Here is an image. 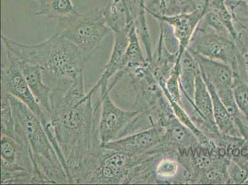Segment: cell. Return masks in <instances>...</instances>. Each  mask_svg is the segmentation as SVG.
Returning a JSON list of instances; mask_svg holds the SVG:
<instances>
[{"label": "cell", "instance_id": "1", "mask_svg": "<svg viewBox=\"0 0 248 185\" xmlns=\"http://www.w3.org/2000/svg\"><path fill=\"white\" fill-rule=\"evenodd\" d=\"M2 42L4 50L18 60L39 65L51 91H66L76 79L83 76L86 62L82 53L60 33L38 44H21L4 35Z\"/></svg>", "mask_w": 248, "mask_h": 185}, {"label": "cell", "instance_id": "2", "mask_svg": "<svg viewBox=\"0 0 248 185\" xmlns=\"http://www.w3.org/2000/svg\"><path fill=\"white\" fill-rule=\"evenodd\" d=\"M92 89L74 107L51 115L52 126L59 147L66 162L70 184L93 150L101 146L97 124L100 108H94Z\"/></svg>", "mask_w": 248, "mask_h": 185}, {"label": "cell", "instance_id": "3", "mask_svg": "<svg viewBox=\"0 0 248 185\" xmlns=\"http://www.w3.org/2000/svg\"><path fill=\"white\" fill-rule=\"evenodd\" d=\"M8 96L14 119V139L28 148L45 184H70L66 169L39 119L21 101Z\"/></svg>", "mask_w": 248, "mask_h": 185}, {"label": "cell", "instance_id": "4", "mask_svg": "<svg viewBox=\"0 0 248 185\" xmlns=\"http://www.w3.org/2000/svg\"><path fill=\"white\" fill-rule=\"evenodd\" d=\"M112 31L104 18L102 8L78 13L67 21L59 23L56 32L73 43L89 62L101 44Z\"/></svg>", "mask_w": 248, "mask_h": 185}, {"label": "cell", "instance_id": "5", "mask_svg": "<svg viewBox=\"0 0 248 185\" xmlns=\"http://www.w3.org/2000/svg\"><path fill=\"white\" fill-rule=\"evenodd\" d=\"M100 99L97 132L101 147L109 142L152 127L147 117L140 111L126 110L117 106L110 98L109 92Z\"/></svg>", "mask_w": 248, "mask_h": 185}, {"label": "cell", "instance_id": "6", "mask_svg": "<svg viewBox=\"0 0 248 185\" xmlns=\"http://www.w3.org/2000/svg\"><path fill=\"white\" fill-rule=\"evenodd\" d=\"M1 184H45L28 148L8 135H1Z\"/></svg>", "mask_w": 248, "mask_h": 185}, {"label": "cell", "instance_id": "7", "mask_svg": "<svg viewBox=\"0 0 248 185\" xmlns=\"http://www.w3.org/2000/svg\"><path fill=\"white\" fill-rule=\"evenodd\" d=\"M187 50L192 55L231 65L234 74L238 75L240 54L235 42L229 35L217 32L202 21L194 33Z\"/></svg>", "mask_w": 248, "mask_h": 185}, {"label": "cell", "instance_id": "8", "mask_svg": "<svg viewBox=\"0 0 248 185\" xmlns=\"http://www.w3.org/2000/svg\"><path fill=\"white\" fill-rule=\"evenodd\" d=\"M5 53L1 65V92L15 96L23 103L39 119L46 134H53L50 114L38 103L29 89L20 69L19 61L7 51Z\"/></svg>", "mask_w": 248, "mask_h": 185}, {"label": "cell", "instance_id": "9", "mask_svg": "<svg viewBox=\"0 0 248 185\" xmlns=\"http://www.w3.org/2000/svg\"><path fill=\"white\" fill-rule=\"evenodd\" d=\"M192 55L199 65L202 78L213 86L231 116L234 119L236 117L241 116L234 100L233 92L234 72L231 65L204 56Z\"/></svg>", "mask_w": 248, "mask_h": 185}, {"label": "cell", "instance_id": "10", "mask_svg": "<svg viewBox=\"0 0 248 185\" xmlns=\"http://www.w3.org/2000/svg\"><path fill=\"white\" fill-rule=\"evenodd\" d=\"M164 128L161 141L152 151L166 156L175 157L182 151L195 147L200 144L198 138L177 117L173 118Z\"/></svg>", "mask_w": 248, "mask_h": 185}, {"label": "cell", "instance_id": "11", "mask_svg": "<svg viewBox=\"0 0 248 185\" xmlns=\"http://www.w3.org/2000/svg\"><path fill=\"white\" fill-rule=\"evenodd\" d=\"M164 128L155 125L109 142L105 147L122 151L131 157L149 154L161 141Z\"/></svg>", "mask_w": 248, "mask_h": 185}, {"label": "cell", "instance_id": "12", "mask_svg": "<svg viewBox=\"0 0 248 185\" xmlns=\"http://www.w3.org/2000/svg\"><path fill=\"white\" fill-rule=\"evenodd\" d=\"M207 3L204 8L188 14L155 17L157 21L165 22L172 29L179 44V60L188 48L194 33L206 13Z\"/></svg>", "mask_w": 248, "mask_h": 185}, {"label": "cell", "instance_id": "13", "mask_svg": "<svg viewBox=\"0 0 248 185\" xmlns=\"http://www.w3.org/2000/svg\"><path fill=\"white\" fill-rule=\"evenodd\" d=\"M114 42L110 58L104 67L102 74L92 89L99 92L98 98H102L108 92V85L115 74L120 70L128 44L127 28L114 33Z\"/></svg>", "mask_w": 248, "mask_h": 185}, {"label": "cell", "instance_id": "14", "mask_svg": "<svg viewBox=\"0 0 248 185\" xmlns=\"http://www.w3.org/2000/svg\"><path fill=\"white\" fill-rule=\"evenodd\" d=\"M18 61L22 75L28 83L29 89L38 103L50 114L51 90L45 82L41 67L34 63L19 60Z\"/></svg>", "mask_w": 248, "mask_h": 185}, {"label": "cell", "instance_id": "15", "mask_svg": "<svg viewBox=\"0 0 248 185\" xmlns=\"http://www.w3.org/2000/svg\"><path fill=\"white\" fill-rule=\"evenodd\" d=\"M127 33L128 44L127 50L122 62L120 70L117 72V75L124 78L128 76V72L140 65L145 64L147 60L144 56L140 40L135 28L134 22L128 25Z\"/></svg>", "mask_w": 248, "mask_h": 185}, {"label": "cell", "instance_id": "16", "mask_svg": "<svg viewBox=\"0 0 248 185\" xmlns=\"http://www.w3.org/2000/svg\"><path fill=\"white\" fill-rule=\"evenodd\" d=\"M200 72L197 61L186 49L183 53L180 61V84L182 96L193 100L196 78Z\"/></svg>", "mask_w": 248, "mask_h": 185}, {"label": "cell", "instance_id": "17", "mask_svg": "<svg viewBox=\"0 0 248 185\" xmlns=\"http://www.w3.org/2000/svg\"><path fill=\"white\" fill-rule=\"evenodd\" d=\"M102 10L106 23L114 33L125 30L128 24L134 22L125 0H110Z\"/></svg>", "mask_w": 248, "mask_h": 185}, {"label": "cell", "instance_id": "18", "mask_svg": "<svg viewBox=\"0 0 248 185\" xmlns=\"http://www.w3.org/2000/svg\"><path fill=\"white\" fill-rule=\"evenodd\" d=\"M36 16H44L59 23L78 14L72 0H40Z\"/></svg>", "mask_w": 248, "mask_h": 185}, {"label": "cell", "instance_id": "19", "mask_svg": "<svg viewBox=\"0 0 248 185\" xmlns=\"http://www.w3.org/2000/svg\"><path fill=\"white\" fill-rule=\"evenodd\" d=\"M205 82L211 92L213 104L214 121L218 130L222 134L241 137L233 117L230 114L224 103L221 101L213 86L207 81H205Z\"/></svg>", "mask_w": 248, "mask_h": 185}, {"label": "cell", "instance_id": "20", "mask_svg": "<svg viewBox=\"0 0 248 185\" xmlns=\"http://www.w3.org/2000/svg\"><path fill=\"white\" fill-rule=\"evenodd\" d=\"M193 101L187 102L190 103L196 111L207 121L216 123L214 118L213 104L211 92L200 72L196 78Z\"/></svg>", "mask_w": 248, "mask_h": 185}, {"label": "cell", "instance_id": "21", "mask_svg": "<svg viewBox=\"0 0 248 185\" xmlns=\"http://www.w3.org/2000/svg\"><path fill=\"white\" fill-rule=\"evenodd\" d=\"M182 170V167L176 158L164 155L155 168L159 184H179Z\"/></svg>", "mask_w": 248, "mask_h": 185}, {"label": "cell", "instance_id": "22", "mask_svg": "<svg viewBox=\"0 0 248 185\" xmlns=\"http://www.w3.org/2000/svg\"><path fill=\"white\" fill-rule=\"evenodd\" d=\"M206 11L216 17L235 42L237 31L234 25L233 15L229 10L225 0H207Z\"/></svg>", "mask_w": 248, "mask_h": 185}, {"label": "cell", "instance_id": "23", "mask_svg": "<svg viewBox=\"0 0 248 185\" xmlns=\"http://www.w3.org/2000/svg\"><path fill=\"white\" fill-rule=\"evenodd\" d=\"M229 158L220 157L212 168L202 176L199 184H231L227 173Z\"/></svg>", "mask_w": 248, "mask_h": 185}, {"label": "cell", "instance_id": "24", "mask_svg": "<svg viewBox=\"0 0 248 185\" xmlns=\"http://www.w3.org/2000/svg\"><path fill=\"white\" fill-rule=\"evenodd\" d=\"M233 92L236 105L248 125V84L240 76L234 74Z\"/></svg>", "mask_w": 248, "mask_h": 185}, {"label": "cell", "instance_id": "25", "mask_svg": "<svg viewBox=\"0 0 248 185\" xmlns=\"http://www.w3.org/2000/svg\"><path fill=\"white\" fill-rule=\"evenodd\" d=\"M1 134L15 138L14 119L8 94L1 92Z\"/></svg>", "mask_w": 248, "mask_h": 185}, {"label": "cell", "instance_id": "26", "mask_svg": "<svg viewBox=\"0 0 248 185\" xmlns=\"http://www.w3.org/2000/svg\"><path fill=\"white\" fill-rule=\"evenodd\" d=\"M227 173L231 184H246L248 180V169L237 162L230 160Z\"/></svg>", "mask_w": 248, "mask_h": 185}, {"label": "cell", "instance_id": "27", "mask_svg": "<svg viewBox=\"0 0 248 185\" xmlns=\"http://www.w3.org/2000/svg\"><path fill=\"white\" fill-rule=\"evenodd\" d=\"M135 1L145 8V0H135Z\"/></svg>", "mask_w": 248, "mask_h": 185}, {"label": "cell", "instance_id": "28", "mask_svg": "<svg viewBox=\"0 0 248 185\" xmlns=\"http://www.w3.org/2000/svg\"><path fill=\"white\" fill-rule=\"evenodd\" d=\"M35 1H37L38 2H39L40 1V0H35Z\"/></svg>", "mask_w": 248, "mask_h": 185}, {"label": "cell", "instance_id": "29", "mask_svg": "<svg viewBox=\"0 0 248 185\" xmlns=\"http://www.w3.org/2000/svg\"><path fill=\"white\" fill-rule=\"evenodd\" d=\"M247 1V3L248 5V1Z\"/></svg>", "mask_w": 248, "mask_h": 185}, {"label": "cell", "instance_id": "30", "mask_svg": "<svg viewBox=\"0 0 248 185\" xmlns=\"http://www.w3.org/2000/svg\"><path fill=\"white\" fill-rule=\"evenodd\" d=\"M245 1H248V0H245Z\"/></svg>", "mask_w": 248, "mask_h": 185}]
</instances>
